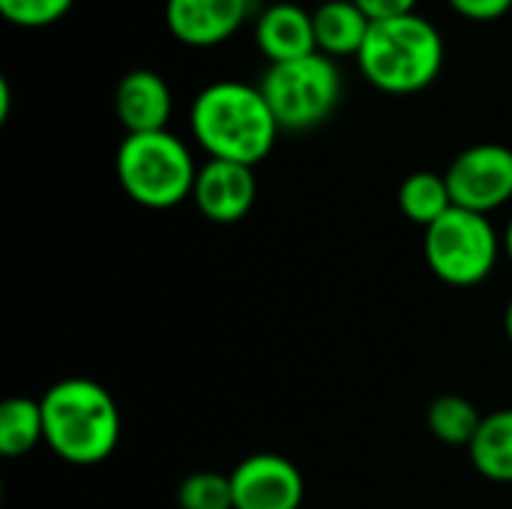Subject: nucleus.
Here are the masks:
<instances>
[{
    "instance_id": "obj_1",
    "label": "nucleus",
    "mask_w": 512,
    "mask_h": 509,
    "mask_svg": "<svg viewBox=\"0 0 512 509\" xmlns=\"http://www.w3.org/2000/svg\"><path fill=\"white\" fill-rule=\"evenodd\" d=\"M192 138L210 159L240 162L255 168L264 162L279 138V123L258 84L213 81L207 84L189 111Z\"/></svg>"
},
{
    "instance_id": "obj_2",
    "label": "nucleus",
    "mask_w": 512,
    "mask_h": 509,
    "mask_svg": "<svg viewBox=\"0 0 512 509\" xmlns=\"http://www.w3.org/2000/svg\"><path fill=\"white\" fill-rule=\"evenodd\" d=\"M42 420L45 444L66 465L90 468L105 462L123 432L114 396L90 378H63L45 390Z\"/></svg>"
},
{
    "instance_id": "obj_3",
    "label": "nucleus",
    "mask_w": 512,
    "mask_h": 509,
    "mask_svg": "<svg viewBox=\"0 0 512 509\" xmlns=\"http://www.w3.org/2000/svg\"><path fill=\"white\" fill-rule=\"evenodd\" d=\"M444 54L447 48L441 30L429 18L411 12L402 18L372 21L357 63L375 90L390 96H411L438 81Z\"/></svg>"
},
{
    "instance_id": "obj_4",
    "label": "nucleus",
    "mask_w": 512,
    "mask_h": 509,
    "mask_svg": "<svg viewBox=\"0 0 512 509\" xmlns=\"http://www.w3.org/2000/svg\"><path fill=\"white\" fill-rule=\"evenodd\" d=\"M114 171L120 189L147 210H171L192 198L198 165L192 150L174 132L126 135L117 147Z\"/></svg>"
},
{
    "instance_id": "obj_5",
    "label": "nucleus",
    "mask_w": 512,
    "mask_h": 509,
    "mask_svg": "<svg viewBox=\"0 0 512 509\" xmlns=\"http://www.w3.org/2000/svg\"><path fill=\"white\" fill-rule=\"evenodd\" d=\"M279 129L306 132L321 126L342 99V72L333 57L315 51L288 63H270L258 81Z\"/></svg>"
},
{
    "instance_id": "obj_6",
    "label": "nucleus",
    "mask_w": 512,
    "mask_h": 509,
    "mask_svg": "<svg viewBox=\"0 0 512 509\" xmlns=\"http://www.w3.org/2000/svg\"><path fill=\"white\" fill-rule=\"evenodd\" d=\"M501 237L489 216L453 207L423 234V255L429 270L453 285L474 288L492 276L501 258Z\"/></svg>"
},
{
    "instance_id": "obj_7",
    "label": "nucleus",
    "mask_w": 512,
    "mask_h": 509,
    "mask_svg": "<svg viewBox=\"0 0 512 509\" xmlns=\"http://www.w3.org/2000/svg\"><path fill=\"white\" fill-rule=\"evenodd\" d=\"M444 177L456 207L489 216L512 201V147L474 144L450 162Z\"/></svg>"
},
{
    "instance_id": "obj_8",
    "label": "nucleus",
    "mask_w": 512,
    "mask_h": 509,
    "mask_svg": "<svg viewBox=\"0 0 512 509\" xmlns=\"http://www.w3.org/2000/svg\"><path fill=\"white\" fill-rule=\"evenodd\" d=\"M228 477L234 509H300L306 495L300 468L279 453L246 456Z\"/></svg>"
},
{
    "instance_id": "obj_9",
    "label": "nucleus",
    "mask_w": 512,
    "mask_h": 509,
    "mask_svg": "<svg viewBox=\"0 0 512 509\" xmlns=\"http://www.w3.org/2000/svg\"><path fill=\"white\" fill-rule=\"evenodd\" d=\"M258 195L255 168L225 159H207L198 168L192 201L198 213L216 225H234L246 219Z\"/></svg>"
},
{
    "instance_id": "obj_10",
    "label": "nucleus",
    "mask_w": 512,
    "mask_h": 509,
    "mask_svg": "<svg viewBox=\"0 0 512 509\" xmlns=\"http://www.w3.org/2000/svg\"><path fill=\"white\" fill-rule=\"evenodd\" d=\"M252 3L255 0H165V24L177 42L213 48L243 27Z\"/></svg>"
},
{
    "instance_id": "obj_11",
    "label": "nucleus",
    "mask_w": 512,
    "mask_h": 509,
    "mask_svg": "<svg viewBox=\"0 0 512 509\" xmlns=\"http://www.w3.org/2000/svg\"><path fill=\"white\" fill-rule=\"evenodd\" d=\"M174 111V96L168 81L153 69H132L117 81L114 114L123 123L126 135L162 132L168 129Z\"/></svg>"
},
{
    "instance_id": "obj_12",
    "label": "nucleus",
    "mask_w": 512,
    "mask_h": 509,
    "mask_svg": "<svg viewBox=\"0 0 512 509\" xmlns=\"http://www.w3.org/2000/svg\"><path fill=\"white\" fill-rule=\"evenodd\" d=\"M255 45L270 63H288L306 54H315V27L312 12L300 3L276 0L267 3L255 18Z\"/></svg>"
},
{
    "instance_id": "obj_13",
    "label": "nucleus",
    "mask_w": 512,
    "mask_h": 509,
    "mask_svg": "<svg viewBox=\"0 0 512 509\" xmlns=\"http://www.w3.org/2000/svg\"><path fill=\"white\" fill-rule=\"evenodd\" d=\"M315 45L327 57H357L372 21L354 0H324L312 12Z\"/></svg>"
},
{
    "instance_id": "obj_14",
    "label": "nucleus",
    "mask_w": 512,
    "mask_h": 509,
    "mask_svg": "<svg viewBox=\"0 0 512 509\" xmlns=\"http://www.w3.org/2000/svg\"><path fill=\"white\" fill-rule=\"evenodd\" d=\"M471 465L492 483H512V408L483 417L471 447Z\"/></svg>"
},
{
    "instance_id": "obj_15",
    "label": "nucleus",
    "mask_w": 512,
    "mask_h": 509,
    "mask_svg": "<svg viewBox=\"0 0 512 509\" xmlns=\"http://www.w3.org/2000/svg\"><path fill=\"white\" fill-rule=\"evenodd\" d=\"M399 210L405 219H411L414 225H420L423 231L429 225H435L447 210H453V195L447 186L444 174L435 171H414L402 180L399 186Z\"/></svg>"
},
{
    "instance_id": "obj_16",
    "label": "nucleus",
    "mask_w": 512,
    "mask_h": 509,
    "mask_svg": "<svg viewBox=\"0 0 512 509\" xmlns=\"http://www.w3.org/2000/svg\"><path fill=\"white\" fill-rule=\"evenodd\" d=\"M39 441H45L42 402L36 399H6L0 405V453L6 459L27 456Z\"/></svg>"
},
{
    "instance_id": "obj_17",
    "label": "nucleus",
    "mask_w": 512,
    "mask_h": 509,
    "mask_svg": "<svg viewBox=\"0 0 512 509\" xmlns=\"http://www.w3.org/2000/svg\"><path fill=\"white\" fill-rule=\"evenodd\" d=\"M483 423V414L477 411V405L465 396L447 393L432 399V405L426 408V426L429 432L450 447H471L477 429Z\"/></svg>"
},
{
    "instance_id": "obj_18",
    "label": "nucleus",
    "mask_w": 512,
    "mask_h": 509,
    "mask_svg": "<svg viewBox=\"0 0 512 509\" xmlns=\"http://www.w3.org/2000/svg\"><path fill=\"white\" fill-rule=\"evenodd\" d=\"M180 509H234V489L231 477L216 471L189 474L177 489Z\"/></svg>"
},
{
    "instance_id": "obj_19",
    "label": "nucleus",
    "mask_w": 512,
    "mask_h": 509,
    "mask_svg": "<svg viewBox=\"0 0 512 509\" xmlns=\"http://www.w3.org/2000/svg\"><path fill=\"white\" fill-rule=\"evenodd\" d=\"M75 0H0V15L24 30L48 27L57 24L60 18L69 15Z\"/></svg>"
},
{
    "instance_id": "obj_20",
    "label": "nucleus",
    "mask_w": 512,
    "mask_h": 509,
    "mask_svg": "<svg viewBox=\"0 0 512 509\" xmlns=\"http://www.w3.org/2000/svg\"><path fill=\"white\" fill-rule=\"evenodd\" d=\"M447 3L456 15L477 21V24L501 21L512 9V0H447Z\"/></svg>"
},
{
    "instance_id": "obj_21",
    "label": "nucleus",
    "mask_w": 512,
    "mask_h": 509,
    "mask_svg": "<svg viewBox=\"0 0 512 509\" xmlns=\"http://www.w3.org/2000/svg\"><path fill=\"white\" fill-rule=\"evenodd\" d=\"M369 21H387L417 12V0H354Z\"/></svg>"
},
{
    "instance_id": "obj_22",
    "label": "nucleus",
    "mask_w": 512,
    "mask_h": 509,
    "mask_svg": "<svg viewBox=\"0 0 512 509\" xmlns=\"http://www.w3.org/2000/svg\"><path fill=\"white\" fill-rule=\"evenodd\" d=\"M9 108H12V93H9V81L0 78V123L9 117Z\"/></svg>"
},
{
    "instance_id": "obj_23",
    "label": "nucleus",
    "mask_w": 512,
    "mask_h": 509,
    "mask_svg": "<svg viewBox=\"0 0 512 509\" xmlns=\"http://www.w3.org/2000/svg\"><path fill=\"white\" fill-rule=\"evenodd\" d=\"M504 255H507V261L512 264V216L510 222H507V228H504Z\"/></svg>"
},
{
    "instance_id": "obj_24",
    "label": "nucleus",
    "mask_w": 512,
    "mask_h": 509,
    "mask_svg": "<svg viewBox=\"0 0 512 509\" xmlns=\"http://www.w3.org/2000/svg\"><path fill=\"white\" fill-rule=\"evenodd\" d=\"M504 327H507V339L512 342V297H510V306H507V315H504Z\"/></svg>"
},
{
    "instance_id": "obj_25",
    "label": "nucleus",
    "mask_w": 512,
    "mask_h": 509,
    "mask_svg": "<svg viewBox=\"0 0 512 509\" xmlns=\"http://www.w3.org/2000/svg\"><path fill=\"white\" fill-rule=\"evenodd\" d=\"M264 3H276V0H264Z\"/></svg>"
}]
</instances>
